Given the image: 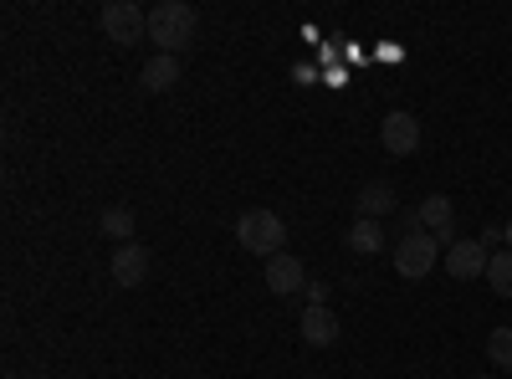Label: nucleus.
Listing matches in <instances>:
<instances>
[{"instance_id": "f257e3e1", "label": "nucleus", "mask_w": 512, "mask_h": 379, "mask_svg": "<svg viewBox=\"0 0 512 379\" xmlns=\"http://www.w3.org/2000/svg\"><path fill=\"white\" fill-rule=\"evenodd\" d=\"M195 31H200V16H195V6H185V0H159V6L149 11V41L164 57L190 52Z\"/></svg>"}, {"instance_id": "f03ea898", "label": "nucleus", "mask_w": 512, "mask_h": 379, "mask_svg": "<svg viewBox=\"0 0 512 379\" xmlns=\"http://www.w3.org/2000/svg\"><path fill=\"white\" fill-rule=\"evenodd\" d=\"M236 241L251 251V257H282V241H287V226H282V216L277 210H246V216L236 221Z\"/></svg>"}, {"instance_id": "7ed1b4c3", "label": "nucleus", "mask_w": 512, "mask_h": 379, "mask_svg": "<svg viewBox=\"0 0 512 379\" xmlns=\"http://www.w3.org/2000/svg\"><path fill=\"white\" fill-rule=\"evenodd\" d=\"M436 257H441V241L431 231H405L400 246H395V272L405 282H425L436 272Z\"/></svg>"}, {"instance_id": "20e7f679", "label": "nucleus", "mask_w": 512, "mask_h": 379, "mask_svg": "<svg viewBox=\"0 0 512 379\" xmlns=\"http://www.w3.org/2000/svg\"><path fill=\"white\" fill-rule=\"evenodd\" d=\"M98 21H103V31L113 36V47H134V41L149 36V11L134 6V0H108Z\"/></svg>"}, {"instance_id": "39448f33", "label": "nucleus", "mask_w": 512, "mask_h": 379, "mask_svg": "<svg viewBox=\"0 0 512 379\" xmlns=\"http://www.w3.org/2000/svg\"><path fill=\"white\" fill-rule=\"evenodd\" d=\"M487 262H492V251L482 241H451L446 246V277H456V282L487 277Z\"/></svg>"}, {"instance_id": "423d86ee", "label": "nucleus", "mask_w": 512, "mask_h": 379, "mask_svg": "<svg viewBox=\"0 0 512 379\" xmlns=\"http://www.w3.org/2000/svg\"><path fill=\"white\" fill-rule=\"evenodd\" d=\"M415 226L431 231L441 246H451V241H456V205H451L446 195H425V200L415 205Z\"/></svg>"}, {"instance_id": "0eeeda50", "label": "nucleus", "mask_w": 512, "mask_h": 379, "mask_svg": "<svg viewBox=\"0 0 512 379\" xmlns=\"http://www.w3.org/2000/svg\"><path fill=\"white\" fill-rule=\"evenodd\" d=\"M379 139H384V149L390 154H415L420 149V123H415V113H405V108H395V113H384V123H379Z\"/></svg>"}, {"instance_id": "6e6552de", "label": "nucleus", "mask_w": 512, "mask_h": 379, "mask_svg": "<svg viewBox=\"0 0 512 379\" xmlns=\"http://www.w3.org/2000/svg\"><path fill=\"white\" fill-rule=\"evenodd\" d=\"M149 251L144 246H134V241H123V246H113V287H144V277H149Z\"/></svg>"}, {"instance_id": "1a4fd4ad", "label": "nucleus", "mask_w": 512, "mask_h": 379, "mask_svg": "<svg viewBox=\"0 0 512 379\" xmlns=\"http://www.w3.org/2000/svg\"><path fill=\"white\" fill-rule=\"evenodd\" d=\"M267 287L277 292V298H287V292H308V267L292 257V251H282V257L267 262Z\"/></svg>"}, {"instance_id": "9d476101", "label": "nucleus", "mask_w": 512, "mask_h": 379, "mask_svg": "<svg viewBox=\"0 0 512 379\" xmlns=\"http://www.w3.org/2000/svg\"><path fill=\"white\" fill-rule=\"evenodd\" d=\"M297 328H303V344H313V349H328V344H338V333H344V323H338L328 308H303Z\"/></svg>"}, {"instance_id": "9b49d317", "label": "nucleus", "mask_w": 512, "mask_h": 379, "mask_svg": "<svg viewBox=\"0 0 512 379\" xmlns=\"http://www.w3.org/2000/svg\"><path fill=\"white\" fill-rule=\"evenodd\" d=\"M395 205H400V195H395V185H390V180H369V185H359V216L384 221Z\"/></svg>"}, {"instance_id": "f8f14e48", "label": "nucleus", "mask_w": 512, "mask_h": 379, "mask_svg": "<svg viewBox=\"0 0 512 379\" xmlns=\"http://www.w3.org/2000/svg\"><path fill=\"white\" fill-rule=\"evenodd\" d=\"M180 72H185V62L180 57H164V52H154L149 62H144V88L149 93H169V88H175V82H180Z\"/></svg>"}, {"instance_id": "ddd939ff", "label": "nucleus", "mask_w": 512, "mask_h": 379, "mask_svg": "<svg viewBox=\"0 0 512 379\" xmlns=\"http://www.w3.org/2000/svg\"><path fill=\"white\" fill-rule=\"evenodd\" d=\"M349 246L359 251V257H374V251H384V226L369 221V216H359V221L349 226Z\"/></svg>"}, {"instance_id": "4468645a", "label": "nucleus", "mask_w": 512, "mask_h": 379, "mask_svg": "<svg viewBox=\"0 0 512 379\" xmlns=\"http://www.w3.org/2000/svg\"><path fill=\"white\" fill-rule=\"evenodd\" d=\"M134 226H139V216H134V210H128V205H108L103 210V236L108 241H134Z\"/></svg>"}, {"instance_id": "2eb2a0df", "label": "nucleus", "mask_w": 512, "mask_h": 379, "mask_svg": "<svg viewBox=\"0 0 512 379\" xmlns=\"http://www.w3.org/2000/svg\"><path fill=\"white\" fill-rule=\"evenodd\" d=\"M487 287L502 292V298H512V246H507V251H492V262H487Z\"/></svg>"}, {"instance_id": "dca6fc26", "label": "nucleus", "mask_w": 512, "mask_h": 379, "mask_svg": "<svg viewBox=\"0 0 512 379\" xmlns=\"http://www.w3.org/2000/svg\"><path fill=\"white\" fill-rule=\"evenodd\" d=\"M487 359L512 374V328H492V333H487Z\"/></svg>"}, {"instance_id": "f3484780", "label": "nucleus", "mask_w": 512, "mask_h": 379, "mask_svg": "<svg viewBox=\"0 0 512 379\" xmlns=\"http://www.w3.org/2000/svg\"><path fill=\"white\" fill-rule=\"evenodd\" d=\"M308 308H328V287L323 282H308Z\"/></svg>"}, {"instance_id": "a211bd4d", "label": "nucleus", "mask_w": 512, "mask_h": 379, "mask_svg": "<svg viewBox=\"0 0 512 379\" xmlns=\"http://www.w3.org/2000/svg\"><path fill=\"white\" fill-rule=\"evenodd\" d=\"M477 241H482V246H497V241H507V236H502V226H487Z\"/></svg>"}, {"instance_id": "6ab92c4d", "label": "nucleus", "mask_w": 512, "mask_h": 379, "mask_svg": "<svg viewBox=\"0 0 512 379\" xmlns=\"http://www.w3.org/2000/svg\"><path fill=\"white\" fill-rule=\"evenodd\" d=\"M502 236H507V246H512V221H502Z\"/></svg>"}]
</instances>
